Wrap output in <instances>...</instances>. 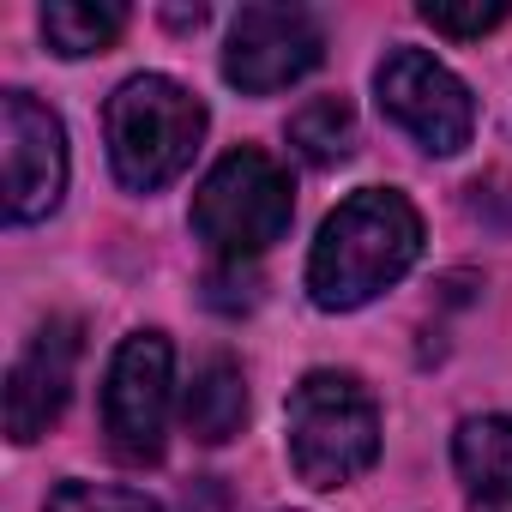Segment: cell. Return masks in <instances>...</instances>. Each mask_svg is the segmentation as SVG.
<instances>
[{"label":"cell","instance_id":"1","mask_svg":"<svg viewBox=\"0 0 512 512\" xmlns=\"http://www.w3.org/2000/svg\"><path fill=\"white\" fill-rule=\"evenodd\" d=\"M416 253H422L416 205L398 187H362L326 217L308 253V296L326 314H350L380 290H392L416 266Z\"/></svg>","mask_w":512,"mask_h":512},{"label":"cell","instance_id":"2","mask_svg":"<svg viewBox=\"0 0 512 512\" xmlns=\"http://www.w3.org/2000/svg\"><path fill=\"white\" fill-rule=\"evenodd\" d=\"M205 139V109L187 85L139 73L109 97V163L133 193L169 187Z\"/></svg>","mask_w":512,"mask_h":512},{"label":"cell","instance_id":"3","mask_svg":"<svg viewBox=\"0 0 512 512\" xmlns=\"http://www.w3.org/2000/svg\"><path fill=\"white\" fill-rule=\"evenodd\" d=\"M380 458V410L356 374H308L290 392V464L314 488H344Z\"/></svg>","mask_w":512,"mask_h":512},{"label":"cell","instance_id":"4","mask_svg":"<svg viewBox=\"0 0 512 512\" xmlns=\"http://www.w3.org/2000/svg\"><path fill=\"white\" fill-rule=\"evenodd\" d=\"M290 175L266 157V151H229L193 193V229L229 253V260H247V253H266L272 241H284L290 229Z\"/></svg>","mask_w":512,"mask_h":512},{"label":"cell","instance_id":"5","mask_svg":"<svg viewBox=\"0 0 512 512\" xmlns=\"http://www.w3.org/2000/svg\"><path fill=\"white\" fill-rule=\"evenodd\" d=\"M374 91H380V109L434 157H452L470 145V127H476V103L464 91V79L452 67H440L434 55L422 49H392L374 73Z\"/></svg>","mask_w":512,"mask_h":512},{"label":"cell","instance_id":"6","mask_svg":"<svg viewBox=\"0 0 512 512\" xmlns=\"http://www.w3.org/2000/svg\"><path fill=\"white\" fill-rule=\"evenodd\" d=\"M169 338L163 332H133L115 362H109V386H103V428L109 446L127 464H157L163 458V434H169Z\"/></svg>","mask_w":512,"mask_h":512},{"label":"cell","instance_id":"7","mask_svg":"<svg viewBox=\"0 0 512 512\" xmlns=\"http://www.w3.org/2000/svg\"><path fill=\"white\" fill-rule=\"evenodd\" d=\"M0 157H7V217L13 223H37L61 205L67 133L25 91H7V103H0Z\"/></svg>","mask_w":512,"mask_h":512},{"label":"cell","instance_id":"8","mask_svg":"<svg viewBox=\"0 0 512 512\" xmlns=\"http://www.w3.org/2000/svg\"><path fill=\"white\" fill-rule=\"evenodd\" d=\"M320 61V25L302 7H241L223 49V79L266 97L296 85Z\"/></svg>","mask_w":512,"mask_h":512},{"label":"cell","instance_id":"9","mask_svg":"<svg viewBox=\"0 0 512 512\" xmlns=\"http://www.w3.org/2000/svg\"><path fill=\"white\" fill-rule=\"evenodd\" d=\"M73 368H79V326L73 320H49L25 344V356L13 362V374H7V434L13 440L49 434V422L67 410Z\"/></svg>","mask_w":512,"mask_h":512},{"label":"cell","instance_id":"10","mask_svg":"<svg viewBox=\"0 0 512 512\" xmlns=\"http://www.w3.org/2000/svg\"><path fill=\"white\" fill-rule=\"evenodd\" d=\"M452 458L470 512H512V416H470L452 440Z\"/></svg>","mask_w":512,"mask_h":512},{"label":"cell","instance_id":"11","mask_svg":"<svg viewBox=\"0 0 512 512\" xmlns=\"http://www.w3.org/2000/svg\"><path fill=\"white\" fill-rule=\"evenodd\" d=\"M241 416H247V380H241V368L229 356L199 362L193 386H187V428H193V440L223 446L241 428Z\"/></svg>","mask_w":512,"mask_h":512},{"label":"cell","instance_id":"12","mask_svg":"<svg viewBox=\"0 0 512 512\" xmlns=\"http://www.w3.org/2000/svg\"><path fill=\"white\" fill-rule=\"evenodd\" d=\"M121 25H127V13L115 0H103V7H91V0H49L43 7V37L61 55H97L121 37Z\"/></svg>","mask_w":512,"mask_h":512},{"label":"cell","instance_id":"13","mask_svg":"<svg viewBox=\"0 0 512 512\" xmlns=\"http://www.w3.org/2000/svg\"><path fill=\"white\" fill-rule=\"evenodd\" d=\"M290 145L308 157V163H344L350 145H356V115L344 97H314L296 109L290 121Z\"/></svg>","mask_w":512,"mask_h":512},{"label":"cell","instance_id":"14","mask_svg":"<svg viewBox=\"0 0 512 512\" xmlns=\"http://www.w3.org/2000/svg\"><path fill=\"white\" fill-rule=\"evenodd\" d=\"M49 512H157V500L115 482H61L49 494Z\"/></svg>","mask_w":512,"mask_h":512},{"label":"cell","instance_id":"15","mask_svg":"<svg viewBox=\"0 0 512 512\" xmlns=\"http://www.w3.org/2000/svg\"><path fill=\"white\" fill-rule=\"evenodd\" d=\"M422 19L434 31H446V37H482V31H494L506 19V7H500V0H494V7H446V0H428Z\"/></svg>","mask_w":512,"mask_h":512}]
</instances>
